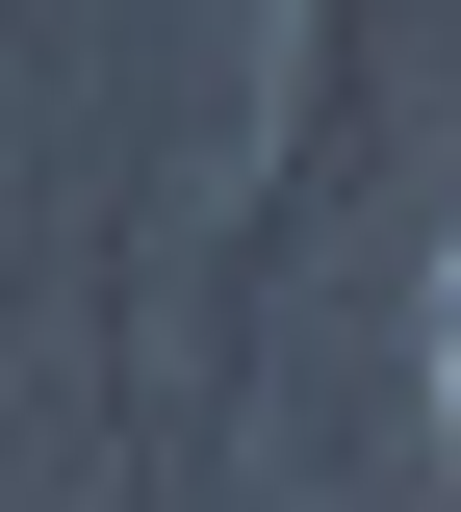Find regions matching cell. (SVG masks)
Wrapping results in <instances>:
<instances>
[{
	"label": "cell",
	"instance_id": "1",
	"mask_svg": "<svg viewBox=\"0 0 461 512\" xmlns=\"http://www.w3.org/2000/svg\"><path fill=\"white\" fill-rule=\"evenodd\" d=\"M436 410H461V308H436Z\"/></svg>",
	"mask_w": 461,
	"mask_h": 512
}]
</instances>
